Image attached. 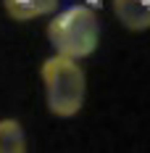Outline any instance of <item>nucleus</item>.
<instances>
[{
	"mask_svg": "<svg viewBox=\"0 0 150 153\" xmlns=\"http://www.w3.org/2000/svg\"><path fill=\"white\" fill-rule=\"evenodd\" d=\"M47 40L58 56L87 58L100 42V24L90 5H71L47 24Z\"/></svg>",
	"mask_w": 150,
	"mask_h": 153,
	"instance_id": "1",
	"label": "nucleus"
},
{
	"mask_svg": "<svg viewBox=\"0 0 150 153\" xmlns=\"http://www.w3.org/2000/svg\"><path fill=\"white\" fill-rule=\"evenodd\" d=\"M42 82H45L47 108L53 116L69 119L79 114L84 103V71L74 58L53 56L42 63Z\"/></svg>",
	"mask_w": 150,
	"mask_h": 153,
	"instance_id": "2",
	"label": "nucleus"
},
{
	"mask_svg": "<svg viewBox=\"0 0 150 153\" xmlns=\"http://www.w3.org/2000/svg\"><path fill=\"white\" fill-rule=\"evenodd\" d=\"M113 11L124 27L134 32L150 29V0H113Z\"/></svg>",
	"mask_w": 150,
	"mask_h": 153,
	"instance_id": "3",
	"label": "nucleus"
},
{
	"mask_svg": "<svg viewBox=\"0 0 150 153\" xmlns=\"http://www.w3.org/2000/svg\"><path fill=\"white\" fill-rule=\"evenodd\" d=\"M5 11L16 21H32L37 16H47L58 8V0H3Z\"/></svg>",
	"mask_w": 150,
	"mask_h": 153,
	"instance_id": "4",
	"label": "nucleus"
},
{
	"mask_svg": "<svg viewBox=\"0 0 150 153\" xmlns=\"http://www.w3.org/2000/svg\"><path fill=\"white\" fill-rule=\"evenodd\" d=\"M0 153H27V137L16 119H0Z\"/></svg>",
	"mask_w": 150,
	"mask_h": 153,
	"instance_id": "5",
	"label": "nucleus"
}]
</instances>
